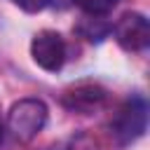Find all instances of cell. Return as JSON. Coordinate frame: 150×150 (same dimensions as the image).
Wrapping results in <instances>:
<instances>
[{
    "mask_svg": "<svg viewBox=\"0 0 150 150\" xmlns=\"http://www.w3.org/2000/svg\"><path fill=\"white\" fill-rule=\"evenodd\" d=\"M16 7H21L23 12H30V14H35V12H42L47 5H49V0H12Z\"/></svg>",
    "mask_w": 150,
    "mask_h": 150,
    "instance_id": "obj_8",
    "label": "cell"
},
{
    "mask_svg": "<svg viewBox=\"0 0 150 150\" xmlns=\"http://www.w3.org/2000/svg\"><path fill=\"white\" fill-rule=\"evenodd\" d=\"M30 56L42 70L56 73L66 63V42L56 30H40L30 42Z\"/></svg>",
    "mask_w": 150,
    "mask_h": 150,
    "instance_id": "obj_4",
    "label": "cell"
},
{
    "mask_svg": "<svg viewBox=\"0 0 150 150\" xmlns=\"http://www.w3.org/2000/svg\"><path fill=\"white\" fill-rule=\"evenodd\" d=\"M75 5L89 16H103L117 5V0H75Z\"/></svg>",
    "mask_w": 150,
    "mask_h": 150,
    "instance_id": "obj_7",
    "label": "cell"
},
{
    "mask_svg": "<svg viewBox=\"0 0 150 150\" xmlns=\"http://www.w3.org/2000/svg\"><path fill=\"white\" fill-rule=\"evenodd\" d=\"M145 127H148V103L143 96L127 98L110 122V131L120 145H127V143H134L136 138H141Z\"/></svg>",
    "mask_w": 150,
    "mask_h": 150,
    "instance_id": "obj_2",
    "label": "cell"
},
{
    "mask_svg": "<svg viewBox=\"0 0 150 150\" xmlns=\"http://www.w3.org/2000/svg\"><path fill=\"white\" fill-rule=\"evenodd\" d=\"M103 98H105V91L98 84H77L63 94V105L73 112L89 115L103 103Z\"/></svg>",
    "mask_w": 150,
    "mask_h": 150,
    "instance_id": "obj_5",
    "label": "cell"
},
{
    "mask_svg": "<svg viewBox=\"0 0 150 150\" xmlns=\"http://www.w3.org/2000/svg\"><path fill=\"white\" fill-rule=\"evenodd\" d=\"M2 131H5V129H2V120H0V141H2Z\"/></svg>",
    "mask_w": 150,
    "mask_h": 150,
    "instance_id": "obj_10",
    "label": "cell"
},
{
    "mask_svg": "<svg viewBox=\"0 0 150 150\" xmlns=\"http://www.w3.org/2000/svg\"><path fill=\"white\" fill-rule=\"evenodd\" d=\"M45 150H63L61 145H49V148H45Z\"/></svg>",
    "mask_w": 150,
    "mask_h": 150,
    "instance_id": "obj_9",
    "label": "cell"
},
{
    "mask_svg": "<svg viewBox=\"0 0 150 150\" xmlns=\"http://www.w3.org/2000/svg\"><path fill=\"white\" fill-rule=\"evenodd\" d=\"M117 45L127 52H143L150 45V23L141 12H127L112 26Z\"/></svg>",
    "mask_w": 150,
    "mask_h": 150,
    "instance_id": "obj_3",
    "label": "cell"
},
{
    "mask_svg": "<svg viewBox=\"0 0 150 150\" xmlns=\"http://www.w3.org/2000/svg\"><path fill=\"white\" fill-rule=\"evenodd\" d=\"M47 105L40 98H21L7 112V129L21 143L33 141L47 124Z\"/></svg>",
    "mask_w": 150,
    "mask_h": 150,
    "instance_id": "obj_1",
    "label": "cell"
},
{
    "mask_svg": "<svg viewBox=\"0 0 150 150\" xmlns=\"http://www.w3.org/2000/svg\"><path fill=\"white\" fill-rule=\"evenodd\" d=\"M80 33L87 38V40H103L105 33H108V23L101 21V16H87L80 26Z\"/></svg>",
    "mask_w": 150,
    "mask_h": 150,
    "instance_id": "obj_6",
    "label": "cell"
}]
</instances>
